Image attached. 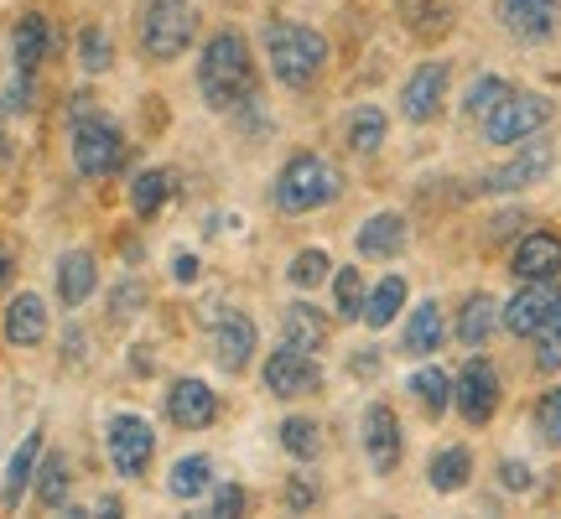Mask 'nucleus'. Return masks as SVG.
I'll use <instances>...</instances> for the list:
<instances>
[{"instance_id": "f257e3e1", "label": "nucleus", "mask_w": 561, "mask_h": 519, "mask_svg": "<svg viewBox=\"0 0 561 519\" xmlns=\"http://www.w3.org/2000/svg\"><path fill=\"white\" fill-rule=\"evenodd\" d=\"M198 94H203V104H208V109H219V115L250 104V94H255V53H250V42H244L234 26L214 32L208 47H203Z\"/></svg>"}, {"instance_id": "f03ea898", "label": "nucleus", "mask_w": 561, "mask_h": 519, "mask_svg": "<svg viewBox=\"0 0 561 519\" xmlns=\"http://www.w3.org/2000/svg\"><path fill=\"white\" fill-rule=\"evenodd\" d=\"M343 198V172L339 161L318 157V151H297L276 172V187H271V203H276L286 219H301V214H318L328 203Z\"/></svg>"}, {"instance_id": "7ed1b4c3", "label": "nucleus", "mask_w": 561, "mask_h": 519, "mask_svg": "<svg viewBox=\"0 0 561 519\" xmlns=\"http://www.w3.org/2000/svg\"><path fill=\"white\" fill-rule=\"evenodd\" d=\"M265 62L280 89H312L328 68V37L307 21H271L265 26Z\"/></svg>"}, {"instance_id": "20e7f679", "label": "nucleus", "mask_w": 561, "mask_h": 519, "mask_svg": "<svg viewBox=\"0 0 561 519\" xmlns=\"http://www.w3.org/2000/svg\"><path fill=\"white\" fill-rule=\"evenodd\" d=\"M198 37V11L187 0H151L140 11V53L151 62H178Z\"/></svg>"}, {"instance_id": "39448f33", "label": "nucleus", "mask_w": 561, "mask_h": 519, "mask_svg": "<svg viewBox=\"0 0 561 519\" xmlns=\"http://www.w3.org/2000/svg\"><path fill=\"white\" fill-rule=\"evenodd\" d=\"M68 146H73V166L83 177H115L125 166V136L115 130V120H104L100 109H83L68 120Z\"/></svg>"}, {"instance_id": "423d86ee", "label": "nucleus", "mask_w": 561, "mask_h": 519, "mask_svg": "<svg viewBox=\"0 0 561 519\" xmlns=\"http://www.w3.org/2000/svg\"><path fill=\"white\" fill-rule=\"evenodd\" d=\"M557 115V104L546 94H530V89H510V100L483 120V140L489 146H515V140H530L536 130H546Z\"/></svg>"}, {"instance_id": "0eeeda50", "label": "nucleus", "mask_w": 561, "mask_h": 519, "mask_svg": "<svg viewBox=\"0 0 561 519\" xmlns=\"http://www.w3.org/2000/svg\"><path fill=\"white\" fill-rule=\"evenodd\" d=\"M500 395H504L500 369L483 359V354L462 364V374L453 380V405L462 411V420H468V426H489V420H494V411H500Z\"/></svg>"}, {"instance_id": "6e6552de", "label": "nucleus", "mask_w": 561, "mask_h": 519, "mask_svg": "<svg viewBox=\"0 0 561 519\" xmlns=\"http://www.w3.org/2000/svg\"><path fill=\"white\" fill-rule=\"evenodd\" d=\"M104 452H110L121 478H140V473L151 468V452H157V431L140 416H110V426H104Z\"/></svg>"}, {"instance_id": "1a4fd4ad", "label": "nucleus", "mask_w": 561, "mask_h": 519, "mask_svg": "<svg viewBox=\"0 0 561 519\" xmlns=\"http://www.w3.org/2000/svg\"><path fill=\"white\" fill-rule=\"evenodd\" d=\"M261 380L276 400H307V395H318L322 390V364H312V354H301V348H286V343H280L276 354L261 364Z\"/></svg>"}, {"instance_id": "9d476101", "label": "nucleus", "mask_w": 561, "mask_h": 519, "mask_svg": "<svg viewBox=\"0 0 561 519\" xmlns=\"http://www.w3.org/2000/svg\"><path fill=\"white\" fill-rule=\"evenodd\" d=\"M557 307H561L557 280H520V291L504 301V333H515V338H536L546 322L557 318Z\"/></svg>"}, {"instance_id": "9b49d317", "label": "nucleus", "mask_w": 561, "mask_h": 519, "mask_svg": "<svg viewBox=\"0 0 561 519\" xmlns=\"http://www.w3.org/2000/svg\"><path fill=\"white\" fill-rule=\"evenodd\" d=\"M447 89H453V68L447 62H421L401 83V115L411 125H432L447 109Z\"/></svg>"}, {"instance_id": "f8f14e48", "label": "nucleus", "mask_w": 561, "mask_h": 519, "mask_svg": "<svg viewBox=\"0 0 561 519\" xmlns=\"http://www.w3.org/2000/svg\"><path fill=\"white\" fill-rule=\"evenodd\" d=\"M551 166H557L551 146H530V151H520V157H510L504 166L483 172V177H479V193H489V198H510V193H525V187H536L541 177H551Z\"/></svg>"}, {"instance_id": "ddd939ff", "label": "nucleus", "mask_w": 561, "mask_h": 519, "mask_svg": "<svg viewBox=\"0 0 561 519\" xmlns=\"http://www.w3.org/2000/svg\"><path fill=\"white\" fill-rule=\"evenodd\" d=\"M510 276L515 280H557L561 276V234L557 229H525L510 250Z\"/></svg>"}, {"instance_id": "4468645a", "label": "nucleus", "mask_w": 561, "mask_h": 519, "mask_svg": "<svg viewBox=\"0 0 561 519\" xmlns=\"http://www.w3.org/2000/svg\"><path fill=\"white\" fill-rule=\"evenodd\" d=\"M167 420L178 426V431H208L214 420H219V395H214V384L203 380H172L167 390Z\"/></svg>"}, {"instance_id": "2eb2a0df", "label": "nucleus", "mask_w": 561, "mask_h": 519, "mask_svg": "<svg viewBox=\"0 0 561 519\" xmlns=\"http://www.w3.org/2000/svg\"><path fill=\"white\" fill-rule=\"evenodd\" d=\"M494 11L515 42H551L561 32V0H500Z\"/></svg>"}, {"instance_id": "dca6fc26", "label": "nucleus", "mask_w": 561, "mask_h": 519, "mask_svg": "<svg viewBox=\"0 0 561 519\" xmlns=\"http://www.w3.org/2000/svg\"><path fill=\"white\" fill-rule=\"evenodd\" d=\"M401 452H405V437H401V420L390 405H369L364 411V458L375 473H396L401 468Z\"/></svg>"}, {"instance_id": "f3484780", "label": "nucleus", "mask_w": 561, "mask_h": 519, "mask_svg": "<svg viewBox=\"0 0 561 519\" xmlns=\"http://www.w3.org/2000/svg\"><path fill=\"white\" fill-rule=\"evenodd\" d=\"M405 240H411V223L401 219V214H369V219L359 223V234H354V250H359L364 260H396L405 250Z\"/></svg>"}, {"instance_id": "a211bd4d", "label": "nucleus", "mask_w": 561, "mask_h": 519, "mask_svg": "<svg viewBox=\"0 0 561 519\" xmlns=\"http://www.w3.org/2000/svg\"><path fill=\"white\" fill-rule=\"evenodd\" d=\"M214 359H219V369H229V374H240L244 364L255 359V322L244 318V312H224V318L214 322Z\"/></svg>"}, {"instance_id": "6ab92c4d", "label": "nucleus", "mask_w": 561, "mask_h": 519, "mask_svg": "<svg viewBox=\"0 0 561 519\" xmlns=\"http://www.w3.org/2000/svg\"><path fill=\"white\" fill-rule=\"evenodd\" d=\"M401 26L416 42H442L458 26V0H401Z\"/></svg>"}, {"instance_id": "aec40b11", "label": "nucleus", "mask_w": 561, "mask_h": 519, "mask_svg": "<svg viewBox=\"0 0 561 519\" xmlns=\"http://www.w3.org/2000/svg\"><path fill=\"white\" fill-rule=\"evenodd\" d=\"M42 338H47V301L37 291H21V297L5 301V343L37 348Z\"/></svg>"}, {"instance_id": "412c9836", "label": "nucleus", "mask_w": 561, "mask_h": 519, "mask_svg": "<svg viewBox=\"0 0 561 519\" xmlns=\"http://www.w3.org/2000/svg\"><path fill=\"white\" fill-rule=\"evenodd\" d=\"M280 343L301 348V354H318L322 343H328V318H322L318 307H307V301L280 307Z\"/></svg>"}, {"instance_id": "4be33fe9", "label": "nucleus", "mask_w": 561, "mask_h": 519, "mask_svg": "<svg viewBox=\"0 0 561 519\" xmlns=\"http://www.w3.org/2000/svg\"><path fill=\"white\" fill-rule=\"evenodd\" d=\"M504 322V312H500V301L489 297V291H473V297H462V307H458V343H468V348H483V343L494 338V327Z\"/></svg>"}, {"instance_id": "5701e85b", "label": "nucleus", "mask_w": 561, "mask_h": 519, "mask_svg": "<svg viewBox=\"0 0 561 519\" xmlns=\"http://www.w3.org/2000/svg\"><path fill=\"white\" fill-rule=\"evenodd\" d=\"M94 286H100V265L89 250H68L58 260V301L62 307H83V301L94 297Z\"/></svg>"}, {"instance_id": "b1692460", "label": "nucleus", "mask_w": 561, "mask_h": 519, "mask_svg": "<svg viewBox=\"0 0 561 519\" xmlns=\"http://www.w3.org/2000/svg\"><path fill=\"white\" fill-rule=\"evenodd\" d=\"M442 343H447V322H442V307H437V301H421L416 312L405 318L401 348H405V354H416V359H426V354H437Z\"/></svg>"}, {"instance_id": "393cba45", "label": "nucleus", "mask_w": 561, "mask_h": 519, "mask_svg": "<svg viewBox=\"0 0 561 519\" xmlns=\"http://www.w3.org/2000/svg\"><path fill=\"white\" fill-rule=\"evenodd\" d=\"M53 47V26L47 16H21L16 21V37H11V58H16V73H37L42 58Z\"/></svg>"}, {"instance_id": "a878e982", "label": "nucleus", "mask_w": 561, "mask_h": 519, "mask_svg": "<svg viewBox=\"0 0 561 519\" xmlns=\"http://www.w3.org/2000/svg\"><path fill=\"white\" fill-rule=\"evenodd\" d=\"M401 307H405V276H380L375 286H369V297H364V327H390V322L401 318Z\"/></svg>"}, {"instance_id": "bb28decb", "label": "nucleus", "mask_w": 561, "mask_h": 519, "mask_svg": "<svg viewBox=\"0 0 561 519\" xmlns=\"http://www.w3.org/2000/svg\"><path fill=\"white\" fill-rule=\"evenodd\" d=\"M385 136H390V120H385V109H375V104H359L348 115V125H343V140H348L354 157H375L385 146Z\"/></svg>"}, {"instance_id": "cd10ccee", "label": "nucleus", "mask_w": 561, "mask_h": 519, "mask_svg": "<svg viewBox=\"0 0 561 519\" xmlns=\"http://www.w3.org/2000/svg\"><path fill=\"white\" fill-rule=\"evenodd\" d=\"M426 478H432V488L437 494H462L468 488V478H473V452L468 447H442L437 458H432V468H426Z\"/></svg>"}, {"instance_id": "c85d7f7f", "label": "nucleus", "mask_w": 561, "mask_h": 519, "mask_svg": "<svg viewBox=\"0 0 561 519\" xmlns=\"http://www.w3.org/2000/svg\"><path fill=\"white\" fill-rule=\"evenodd\" d=\"M405 390L416 395V405H421V411H426L432 420L447 416V405H453V380H447V369H437V364H421L416 374L405 380Z\"/></svg>"}, {"instance_id": "c756f323", "label": "nucleus", "mask_w": 561, "mask_h": 519, "mask_svg": "<svg viewBox=\"0 0 561 519\" xmlns=\"http://www.w3.org/2000/svg\"><path fill=\"white\" fill-rule=\"evenodd\" d=\"M167 488H172V499H182V504H193L198 494H214V458H203V452L182 458L178 468H172Z\"/></svg>"}, {"instance_id": "7c9ffc66", "label": "nucleus", "mask_w": 561, "mask_h": 519, "mask_svg": "<svg viewBox=\"0 0 561 519\" xmlns=\"http://www.w3.org/2000/svg\"><path fill=\"white\" fill-rule=\"evenodd\" d=\"M167 198H172V172H161V166H151V172H140V177L130 182L136 219H157L161 208H167Z\"/></svg>"}, {"instance_id": "2f4dec72", "label": "nucleus", "mask_w": 561, "mask_h": 519, "mask_svg": "<svg viewBox=\"0 0 561 519\" xmlns=\"http://www.w3.org/2000/svg\"><path fill=\"white\" fill-rule=\"evenodd\" d=\"M276 437L297 462H318L322 458V426L312 416H286Z\"/></svg>"}, {"instance_id": "473e14b6", "label": "nucleus", "mask_w": 561, "mask_h": 519, "mask_svg": "<svg viewBox=\"0 0 561 519\" xmlns=\"http://www.w3.org/2000/svg\"><path fill=\"white\" fill-rule=\"evenodd\" d=\"M37 458H42V431H32V437H21V447L11 452V468H5V504H21V494L32 488Z\"/></svg>"}, {"instance_id": "72a5a7b5", "label": "nucleus", "mask_w": 561, "mask_h": 519, "mask_svg": "<svg viewBox=\"0 0 561 519\" xmlns=\"http://www.w3.org/2000/svg\"><path fill=\"white\" fill-rule=\"evenodd\" d=\"M504 100H510V83H504L500 73H479V79L468 83V94H462V115L483 125Z\"/></svg>"}, {"instance_id": "f704fd0d", "label": "nucleus", "mask_w": 561, "mask_h": 519, "mask_svg": "<svg viewBox=\"0 0 561 519\" xmlns=\"http://www.w3.org/2000/svg\"><path fill=\"white\" fill-rule=\"evenodd\" d=\"M286 280H291L297 291H318L322 280H333V255L318 250V244H312V250H297L291 265H286Z\"/></svg>"}, {"instance_id": "c9c22d12", "label": "nucleus", "mask_w": 561, "mask_h": 519, "mask_svg": "<svg viewBox=\"0 0 561 519\" xmlns=\"http://www.w3.org/2000/svg\"><path fill=\"white\" fill-rule=\"evenodd\" d=\"M364 297H369V286H364V276L354 270V265L333 270V301H339V318L343 322H359L364 318Z\"/></svg>"}, {"instance_id": "e433bc0d", "label": "nucleus", "mask_w": 561, "mask_h": 519, "mask_svg": "<svg viewBox=\"0 0 561 519\" xmlns=\"http://www.w3.org/2000/svg\"><path fill=\"white\" fill-rule=\"evenodd\" d=\"M79 62L83 73H110V62H115V47L104 37V26H94V21L79 32Z\"/></svg>"}, {"instance_id": "4c0bfd02", "label": "nucleus", "mask_w": 561, "mask_h": 519, "mask_svg": "<svg viewBox=\"0 0 561 519\" xmlns=\"http://www.w3.org/2000/svg\"><path fill=\"white\" fill-rule=\"evenodd\" d=\"M32 488H37V499L47 504V509H62V504H68V462H62V458H47Z\"/></svg>"}, {"instance_id": "58836bf2", "label": "nucleus", "mask_w": 561, "mask_h": 519, "mask_svg": "<svg viewBox=\"0 0 561 519\" xmlns=\"http://www.w3.org/2000/svg\"><path fill=\"white\" fill-rule=\"evenodd\" d=\"M536 431H541L546 447H561V384L536 400Z\"/></svg>"}, {"instance_id": "ea45409f", "label": "nucleus", "mask_w": 561, "mask_h": 519, "mask_svg": "<svg viewBox=\"0 0 561 519\" xmlns=\"http://www.w3.org/2000/svg\"><path fill=\"white\" fill-rule=\"evenodd\" d=\"M214 519H244L250 515V494H244L240 483H214Z\"/></svg>"}, {"instance_id": "a19ab883", "label": "nucleus", "mask_w": 561, "mask_h": 519, "mask_svg": "<svg viewBox=\"0 0 561 519\" xmlns=\"http://www.w3.org/2000/svg\"><path fill=\"white\" fill-rule=\"evenodd\" d=\"M536 369H561V307L557 318L536 333Z\"/></svg>"}, {"instance_id": "79ce46f5", "label": "nucleus", "mask_w": 561, "mask_h": 519, "mask_svg": "<svg viewBox=\"0 0 561 519\" xmlns=\"http://www.w3.org/2000/svg\"><path fill=\"white\" fill-rule=\"evenodd\" d=\"M322 494H318V483L312 478H286V494H280V504H286V509H291V515H307V509H312V504H318Z\"/></svg>"}, {"instance_id": "37998d69", "label": "nucleus", "mask_w": 561, "mask_h": 519, "mask_svg": "<svg viewBox=\"0 0 561 519\" xmlns=\"http://www.w3.org/2000/svg\"><path fill=\"white\" fill-rule=\"evenodd\" d=\"M500 483L504 488H510V494H530V488H536V473H530V468H525V462H500Z\"/></svg>"}, {"instance_id": "c03bdc74", "label": "nucleus", "mask_w": 561, "mask_h": 519, "mask_svg": "<svg viewBox=\"0 0 561 519\" xmlns=\"http://www.w3.org/2000/svg\"><path fill=\"white\" fill-rule=\"evenodd\" d=\"M32 100V73H16V83H11V94L0 100V115H16L21 104Z\"/></svg>"}, {"instance_id": "a18cd8bd", "label": "nucleus", "mask_w": 561, "mask_h": 519, "mask_svg": "<svg viewBox=\"0 0 561 519\" xmlns=\"http://www.w3.org/2000/svg\"><path fill=\"white\" fill-rule=\"evenodd\" d=\"M140 301H146V291H140L136 280H130V286H125L121 297H110V312H115V318H121V312H130V307H140Z\"/></svg>"}, {"instance_id": "49530a36", "label": "nucleus", "mask_w": 561, "mask_h": 519, "mask_svg": "<svg viewBox=\"0 0 561 519\" xmlns=\"http://www.w3.org/2000/svg\"><path fill=\"white\" fill-rule=\"evenodd\" d=\"M348 369H354V374H380V354H375V348H364V354H354V359H348Z\"/></svg>"}, {"instance_id": "de8ad7c7", "label": "nucleus", "mask_w": 561, "mask_h": 519, "mask_svg": "<svg viewBox=\"0 0 561 519\" xmlns=\"http://www.w3.org/2000/svg\"><path fill=\"white\" fill-rule=\"evenodd\" d=\"M94 519H125V504L115 499V494H104L100 509H94Z\"/></svg>"}, {"instance_id": "09e8293b", "label": "nucleus", "mask_w": 561, "mask_h": 519, "mask_svg": "<svg viewBox=\"0 0 561 519\" xmlns=\"http://www.w3.org/2000/svg\"><path fill=\"white\" fill-rule=\"evenodd\" d=\"M172 276H178V280H193V276H198V260H193V255H178Z\"/></svg>"}, {"instance_id": "8fccbe9b", "label": "nucleus", "mask_w": 561, "mask_h": 519, "mask_svg": "<svg viewBox=\"0 0 561 519\" xmlns=\"http://www.w3.org/2000/svg\"><path fill=\"white\" fill-rule=\"evenodd\" d=\"M5 280H11V255L0 250V286H5Z\"/></svg>"}, {"instance_id": "3c124183", "label": "nucleus", "mask_w": 561, "mask_h": 519, "mask_svg": "<svg viewBox=\"0 0 561 519\" xmlns=\"http://www.w3.org/2000/svg\"><path fill=\"white\" fill-rule=\"evenodd\" d=\"M58 519H89V515H83V509H68V504H62V509H58Z\"/></svg>"}, {"instance_id": "603ef678", "label": "nucleus", "mask_w": 561, "mask_h": 519, "mask_svg": "<svg viewBox=\"0 0 561 519\" xmlns=\"http://www.w3.org/2000/svg\"><path fill=\"white\" fill-rule=\"evenodd\" d=\"M11 157V136H5V130H0V161Z\"/></svg>"}, {"instance_id": "864d4df0", "label": "nucleus", "mask_w": 561, "mask_h": 519, "mask_svg": "<svg viewBox=\"0 0 561 519\" xmlns=\"http://www.w3.org/2000/svg\"><path fill=\"white\" fill-rule=\"evenodd\" d=\"M182 519H214V515H203V509H198V515H182Z\"/></svg>"}]
</instances>
